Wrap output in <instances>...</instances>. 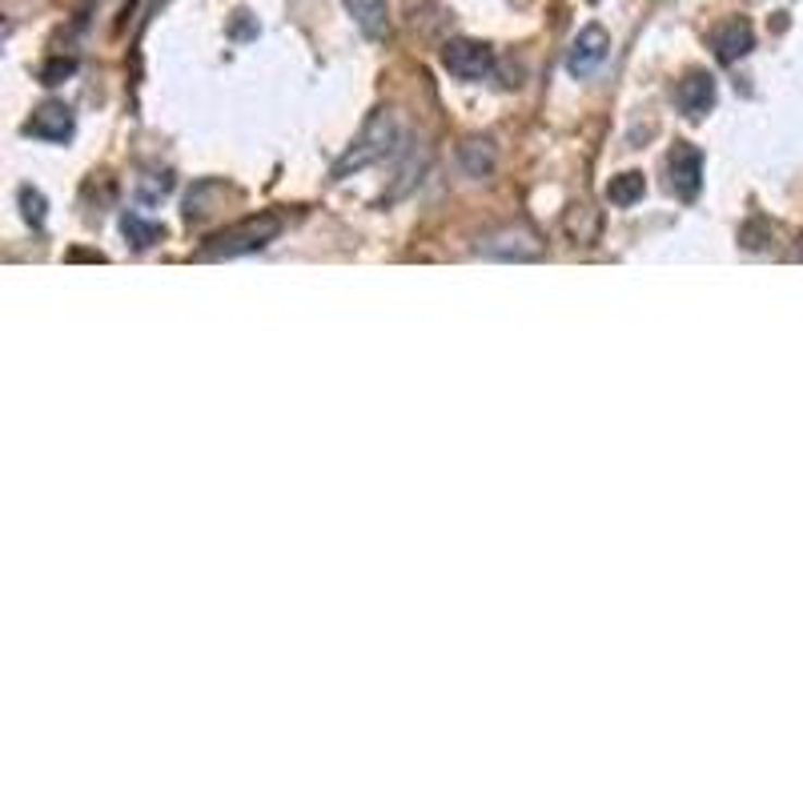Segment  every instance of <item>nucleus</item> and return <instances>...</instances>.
I'll use <instances>...</instances> for the list:
<instances>
[{
	"label": "nucleus",
	"mask_w": 803,
	"mask_h": 803,
	"mask_svg": "<svg viewBox=\"0 0 803 803\" xmlns=\"http://www.w3.org/2000/svg\"><path fill=\"white\" fill-rule=\"evenodd\" d=\"M281 233V217L278 214H261V217H245L238 226H230L226 233H217L214 242L205 245L202 257H242L266 250L273 238Z\"/></svg>",
	"instance_id": "obj_1"
},
{
	"label": "nucleus",
	"mask_w": 803,
	"mask_h": 803,
	"mask_svg": "<svg viewBox=\"0 0 803 803\" xmlns=\"http://www.w3.org/2000/svg\"><path fill=\"white\" fill-rule=\"evenodd\" d=\"M394 145H398V121L390 113H374L370 125L362 129L357 145L342 157V161H338L333 178H345L350 169H366L370 161H382V157L394 154Z\"/></svg>",
	"instance_id": "obj_2"
},
{
	"label": "nucleus",
	"mask_w": 803,
	"mask_h": 803,
	"mask_svg": "<svg viewBox=\"0 0 803 803\" xmlns=\"http://www.w3.org/2000/svg\"><path fill=\"white\" fill-rule=\"evenodd\" d=\"M442 64L459 81H483L495 69V52L486 49L483 40H450L442 49Z\"/></svg>",
	"instance_id": "obj_3"
},
{
	"label": "nucleus",
	"mask_w": 803,
	"mask_h": 803,
	"mask_svg": "<svg viewBox=\"0 0 803 803\" xmlns=\"http://www.w3.org/2000/svg\"><path fill=\"white\" fill-rule=\"evenodd\" d=\"M667 178H671V193L691 202L703 185V154L691 141H676V149L667 157Z\"/></svg>",
	"instance_id": "obj_4"
},
{
	"label": "nucleus",
	"mask_w": 803,
	"mask_h": 803,
	"mask_svg": "<svg viewBox=\"0 0 803 803\" xmlns=\"http://www.w3.org/2000/svg\"><path fill=\"white\" fill-rule=\"evenodd\" d=\"M607 49H611V37L603 25H587L579 37L571 40V52H567V69L574 77H591L603 61H607Z\"/></svg>",
	"instance_id": "obj_5"
},
{
	"label": "nucleus",
	"mask_w": 803,
	"mask_h": 803,
	"mask_svg": "<svg viewBox=\"0 0 803 803\" xmlns=\"http://www.w3.org/2000/svg\"><path fill=\"white\" fill-rule=\"evenodd\" d=\"M711 49H715V57H719L723 64H735L740 57H747V52L755 49L752 21H743V16H731V21H723V25L711 33Z\"/></svg>",
	"instance_id": "obj_6"
},
{
	"label": "nucleus",
	"mask_w": 803,
	"mask_h": 803,
	"mask_svg": "<svg viewBox=\"0 0 803 803\" xmlns=\"http://www.w3.org/2000/svg\"><path fill=\"white\" fill-rule=\"evenodd\" d=\"M676 101L683 109V117H691V121L707 117L715 109V77L711 73H688V77L679 81Z\"/></svg>",
	"instance_id": "obj_7"
},
{
	"label": "nucleus",
	"mask_w": 803,
	"mask_h": 803,
	"mask_svg": "<svg viewBox=\"0 0 803 803\" xmlns=\"http://www.w3.org/2000/svg\"><path fill=\"white\" fill-rule=\"evenodd\" d=\"M478 250H483L486 257H507V261L510 257H514V261H531V257L543 254V245H538L526 230H498V233H490Z\"/></svg>",
	"instance_id": "obj_8"
},
{
	"label": "nucleus",
	"mask_w": 803,
	"mask_h": 803,
	"mask_svg": "<svg viewBox=\"0 0 803 803\" xmlns=\"http://www.w3.org/2000/svg\"><path fill=\"white\" fill-rule=\"evenodd\" d=\"M25 133L37 141H69L73 137V113L57 101L40 105L37 113H33V121L25 125Z\"/></svg>",
	"instance_id": "obj_9"
},
{
	"label": "nucleus",
	"mask_w": 803,
	"mask_h": 803,
	"mask_svg": "<svg viewBox=\"0 0 803 803\" xmlns=\"http://www.w3.org/2000/svg\"><path fill=\"white\" fill-rule=\"evenodd\" d=\"M345 9H350L354 25L370 40L386 37V28H390V9H386V0H345Z\"/></svg>",
	"instance_id": "obj_10"
},
{
	"label": "nucleus",
	"mask_w": 803,
	"mask_h": 803,
	"mask_svg": "<svg viewBox=\"0 0 803 803\" xmlns=\"http://www.w3.org/2000/svg\"><path fill=\"white\" fill-rule=\"evenodd\" d=\"M121 230H125L129 245L133 250H149L154 242H161L166 238V226H157V221H145L141 214H125L121 217Z\"/></svg>",
	"instance_id": "obj_11"
},
{
	"label": "nucleus",
	"mask_w": 803,
	"mask_h": 803,
	"mask_svg": "<svg viewBox=\"0 0 803 803\" xmlns=\"http://www.w3.org/2000/svg\"><path fill=\"white\" fill-rule=\"evenodd\" d=\"M643 193H647L643 173H619V178H611V185H607V202L626 209V205L643 202Z\"/></svg>",
	"instance_id": "obj_12"
},
{
	"label": "nucleus",
	"mask_w": 803,
	"mask_h": 803,
	"mask_svg": "<svg viewBox=\"0 0 803 803\" xmlns=\"http://www.w3.org/2000/svg\"><path fill=\"white\" fill-rule=\"evenodd\" d=\"M462 166L471 178H490V169H495V145L490 141H466L462 145Z\"/></svg>",
	"instance_id": "obj_13"
},
{
	"label": "nucleus",
	"mask_w": 803,
	"mask_h": 803,
	"mask_svg": "<svg viewBox=\"0 0 803 803\" xmlns=\"http://www.w3.org/2000/svg\"><path fill=\"white\" fill-rule=\"evenodd\" d=\"M73 73H77V61H73V57H57V61H49L40 69V81H45V85H61V81L73 77Z\"/></svg>",
	"instance_id": "obj_14"
},
{
	"label": "nucleus",
	"mask_w": 803,
	"mask_h": 803,
	"mask_svg": "<svg viewBox=\"0 0 803 803\" xmlns=\"http://www.w3.org/2000/svg\"><path fill=\"white\" fill-rule=\"evenodd\" d=\"M21 205H25V217L28 221H33V226H40V221H45V197H40L37 190H21Z\"/></svg>",
	"instance_id": "obj_15"
},
{
	"label": "nucleus",
	"mask_w": 803,
	"mask_h": 803,
	"mask_svg": "<svg viewBox=\"0 0 803 803\" xmlns=\"http://www.w3.org/2000/svg\"><path fill=\"white\" fill-rule=\"evenodd\" d=\"M169 185H173V181H169L166 173H161V178H157V181H145V185H141V197H145V202H154V197H166Z\"/></svg>",
	"instance_id": "obj_16"
}]
</instances>
